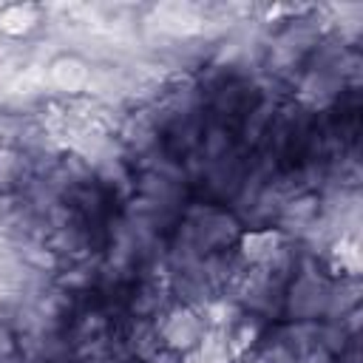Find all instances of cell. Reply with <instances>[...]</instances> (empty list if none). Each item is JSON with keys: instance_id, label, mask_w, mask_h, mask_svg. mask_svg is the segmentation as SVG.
Masks as SVG:
<instances>
[{"instance_id": "obj_1", "label": "cell", "mask_w": 363, "mask_h": 363, "mask_svg": "<svg viewBox=\"0 0 363 363\" xmlns=\"http://www.w3.org/2000/svg\"><path fill=\"white\" fill-rule=\"evenodd\" d=\"M150 323H153L159 349L170 352V354H179V357L193 352L210 329L204 309H199L193 303H184V301H176V298H167L150 315Z\"/></svg>"}, {"instance_id": "obj_2", "label": "cell", "mask_w": 363, "mask_h": 363, "mask_svg": "<svg viewBox=\"0 0 363 363\" xmlns=\"http://www.w3.org/2000/svg\"><path fill=\"white\" fill-rule=\"evenodd\" d=\"M88 79H91V68L77 60V57H57L51 65H48V82L57 94H65L68 99H77L85 88H88Z\"/></svg>"}, {"instance_id": "obj_3", "label": "cell", "mask_w": 363, "mask_h": 363, "mask_svg": "<svg viewBox=\"0 0 363 363\" xmlns=\"http://www.w3.org/2000/svg\"><path fill=\"white\" fill-rule=\"evenodd\" d=\"M43 26V9L34 3H14L0 9V37L20 40Z\"/></svg>"}, {"instance_id": "obj_4", "label": "cell", "mask_w": 363, "mask_h": 363, "mask_svg": "<svg viewBox=\"0 0 363 363\" xmlns=\"http://www.w3.org/2000/svg\"><path fill=\"white\" fill-rule=\"evenodd\" d=\"M17 352H23V337L9 318H0V357H11Z\"/></svg>"}]
</instances>
